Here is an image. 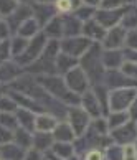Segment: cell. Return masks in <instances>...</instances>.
I'll use <instances>...</instances> for the list:
<instances>
[{
    "label": "cell",
    "mask_w": 137,
    "mask_h": 160,
    "mask_svg": "<svg viewBox=\"0 0 137 160\" xmlns=\"http://www.w3.org/2000/svg\"><path fill=\"white\" fill-rule=\"evenodd\" d=\"M35 79L38 81V84L41 88H45L53 98L58 99L59 102H63L64 106L69 108V106H78L79 104L81 96L73 92L66 86L63 76H59V74H40V76H35Z\"/></svg>",
    "instance_id": "cell-1"
},
{
    "label": "cell",
    "mask_w": 137,
    "mask_h": 160,
    "mask_svg": "<svg viewBox=\"0 0 137 160\" xmlns=\"http://www.w3.org/2000/svg\"><path fill=\"white\" fill-rule=\"evenodd\" d=\"M103 50L104 48L101 43H93L89 50L79 58V66L84 69L93 86L104 82L106 68L103 64Z\"/></svg>",
    "instance_id": "cell-2"
},
{
    "label": "cell",
    "mask_w": 137,
    "mask_h": 160,
    "mask_svg": "<svg viewBox=\"0 0 137 160\" xmlns=\"http://www.w3.org/2000/svg\"><path fill=\"white\" fill-rule=\"evenodd\" d=\"M48 37L43 33V32H40L38 35H35L33 38H30V41H28V46H27V50H25V53H23L22 56H18V58H15V61L20 64V66L25 69L27 66H30L35 60H38L40 58V55L43 53V50H45V46H46V43H48Z\"/></svg>",
    "instance_id": "cell-3"
},
{
    "label": "cell",
    "mask_w": 137,
    "mask_h": 160,
    "mask_svg": "<svg viewBox=\"0 0 137 160\" xmlns=\"http://www.w3.org/2000/svg\"><path fill=\"white\" fill-rule=\"evenodd\" d=\"M137 96V88H119L109 91V111H129Z\"/></svg>",
    "instance_id": "cell-4"
},
{
    "label": "cell",
    "mask_w": 137,
    "mask_h": 160,
    "mask_svg": "<svg viewBox=\"0 0 137 160\" xmlns=\"http://www.w3.org/2000/svg\"><path fill=\"white\" fill-rule=\"evenodd\" d=\"M69 126L73 127L76 137H81L83 134L86 132V130L89 129V126H91V117H89V114L81 108V106H69L68 111H66V117H64Z\"/></svg>",
    "instance_id": "cell-5"
},
{
    "label": "cell",
    "mask_w": 137,
    "mask_h": 160,
    "mask_svg": "<svg viewBox=\"0 0 137 160\" xmlns=\"http://www.w3.org/2000/svg\"><path fill=\"white\" fill-rule=\"evenodd\" d=\"M63 78H64V82H66V86L69 89L76 94H79V96L91 88V81H89L88 74L84 73V69H83L79 64L74 66L71 71H68Z\"/></svg>",
    "instance_id": "cell-6"
},
{
    "label": "cell",
    "mask_w": 137,
    "mask_h": 160,
    "mask_svg": "<svg viewBox=\"0 0 137 160\" xmlns=\"http://www.w3.org/2000/svg\"><path fill=\"white\" fill-rule=\"evenodd\" d=\"M93 45V41L86 38L84 35H78V37H69V38H63L61 40V51L68 53V55L79 58L84 55V53L89 50V46Z\"/></svg>",
    "instance_id": "cell-7"
},
{
    "label": "cell",
    "mask_w": 137,
    "mask_h": 160,
    "mask_svg": "<svg viewBox=\"0 0 137 160\" xmlns=\"http://www.w3.org/2000/svg\"><path fill=\"white\" fill-rule=\"evenodd\" d=\"M126 40H127V28L117 25L106 32V37L101 41V45H103L104 50H122L126 48Z\"/></svg>",
    "instance_id": "cell-8"
},
{
    "label": "cell",
    "mask_w": 137,
    "mask_h": 160,
    "mask_svg": "<svg viewBox=\"0 0 137 160\" xmlns=\"http://www.w3.org/2000/svg\"><path fill=\"white\" fill-rule=\"evenodd\" d=\"M111 139L117 145H126V144H134L135 134H137V122L129 121L127 124H124L122 127H117L114 130H111Z\"/></svg>",
    "instance_id": "cell-9"
},
{
    "label": "cell",
    "mask_w": 137,
    "mask_h": 160,
    "mask_svg": "<svg viewBox=\"0 0 137 160\" xmlns=\"http://www.w3.org/2000/svg\"><path fill=\"white\" fill-rule=\"evenodd\" d=\"M126 7H127V5H126ZM126 7H124V8H116V10L98 8V10H96V15H94V18H96L101 25L106 28V30H109V28H112V27L121 25Z\"/></svg>",
    "instance_id": "cell-10"
},
{
    "label": "cell",
    "mask_w": 137,
    "mask_h": 160,
    "mask_svg": "<svg viewBox=\"0 0 137 160\" xmlns=\"http://www.w3.org/2000/svg\"><path fill=\"white\" fill-rule=\"evenodd\" d=\"M79 106L84 109L91 119H98V117H104L103 114V109H101V104L96 98V92L93 91V88H89L88 91H84L81 94V99H79Z\"/></svg>",
    "instance_id": "cell-11"
},
{
    "label": "cell",
    "mask_w": 137,
    "mask_h": 160,
    "mask_svg": "<svg viewBox=\"0 0 137 160\" xmlns=\"http://www.w3.org/2000/svg\"><path fill=\"white\" fill-rule=\"evenodd\" d=\"M32 17H33L32 3H20L18 8H17L10 17L5 18V20H7V23H8V27H10V30H12V35H15L22 23L27 22L28 18H32Z\"/></svg>",
    "instance_id": "cell-12"
},
{
    "label": "cell",
    "mask_w": 137,
    "mask_h": 160,
    "mask_svg": "<svg viewBox=\"0 0 137 160\" xmlns=\"http://www.w3.org/2000/svg\"><path fill=\"white\" fill-rule=\"evenodd\" d=\"M23 73H25V69H23L15 60L5 61V63L0 64V82H2V84L15 82Z\"/></svg>",
    "instance_id": "cell-13"
},
{
    "label": "cell",
    "mask_w": 137,
    "mask_h": 160,
    "mask_svg": "<svg viewBox=\"0 0 137 160\" xmlns=\"http://www.w3.org/2000/svg\"><path fill=\"white\" fill-rule=\"evenodd\" d=\"M32 10H33V18L40 23V27L43 28L53 17L58 15L55 8V3H37L32 2Z\"/></svg>",
    "instance_id": "cell-14"
},
{
    "label": "cell",
    "mask_w": 137,
    "mask_h": 160,
    "mask_svg": "<svg viewBox=\"0 0 137 160\" xmlns=\"http://www.w3.org/2000/svg\"><path fill=\"white\" fill-rule=\"evenodd\" d=\"M59 17H61V22H63V38L83 35V22L74 13H66V15H59Z\"/></svg>",
    "instance_id": "cell-15"
},
{
    "label": "cell",
    "mask_w": 137,
    "mask_h": 160,
    "mask_svg": "<svg viewBox=\"0 0 137 160\" xmlns=\"http://www.w3.org/2000/svg\"><path fill=\"white\" fill-rule=\"evenodd\" d=\"M106 32L108 30H106L96 18H91V20L83 23V35L91 40L93 43H101L106 37Z\"/></svg>",
    "instance_id": "cell-16"
},
{
    "label": "cell",
    "mask_w": 137,
    "mask_h": 160,
    "mask_svg": "<svg viewBox=\"0 0 137 160\" xmlns=\"http://www.w3.org/2000/svg\"><path fill=\"white\" fill-rule=\"evenodd\" d=\"M124 61H126L124 48L122 50H103V64L106 69H119Z\"/></svg>",
    "instance_id": "cell-17"
},
{
    "label": "cell",
    "mask_w": 137,
    "mask_h": 160,
    "mask_svg": "<svg viewBox=\"0 0 137 160\" xmlns=\"http://www.w3.org/2000/svg\"><path fill=\"white\" fill-rule=\"evenodd\" d=\"M58 124V117L50 112H41L35 117V132H53Z\"/></svg>",
    "instance_id": "cell-18"
},
{
    "label": "cell",
    "mask_w": 137,
    "mask_h": 160,
    "mask_svg": "<svg viewBox=\"0 0 137 160\" xmlns=\"http://www.w3.org/2000/svg\"><path fill=\"white\" fill-rule=\"evenodd\" d=\"M79 64V60L74 56L68 55V53H63L59 51V55L56 56V61H55V66H56V74L59 76H64L68 73V71H71L74 66H78Z\"/></svg>",
    "instance_id": "cell-19"
},
{
    "label": "cell",
    "mask_w": 137,
    "mask_h": 160,
    "mask_svg": "<svg viewBox=\"0 0 137 160\" xmlns=\"http://www.w3.org/2000/svg\"><path fill=\"white\" fill-rule=\"evenodd\" d=\"M51 134H53L55 142H74L76 140V134H74V130L69 126L68 121L58 122L55 130H53Z\"/></svg>",
    "instance_id": "cell-20"
},
{
    "label": "cell",
    "mask_w": 137,
    "mask_h": 160,
    "mask_svg": "<svg viewBox=\"0 0 137 160\" xmlns=\"http://www.w3.org/2000/svg\"><path fill=\"white\" fill-rule=\"evenodd\" d=\"M25 152L27 150H23L15 142H8V144L0 145V158L2 160H23Z\"/></svg>",
    "instance_id": "cell-21"
},
{
    "label": "cell",
    "mask_w": 137,
    "mask_h": 160,
    "mask_svg": "<svg viewBox=\"0 0 137 160\" xmlns=\"http://www.w3.org/2000/svg\"><path fill=\"white\" fill-rule=\"evenodd\" d=\"M41 32H43L50 40H61L63 38V22H61V17H59V15L53 17V18L46 23L43 28H41Z\"/></svg>",
    "instance_id": "cell-22"
},
{
    "label": "cell",
    "mask_w": 137,
    "mask_h": 160,
    "mask_svg": "<svg viewBox=\"0 0 137 160\" xmlns=\"http://www.w3.org/2000/svg\"><path fill=\"white\" fill-rule=\"evenodd\" d=\"M15 116H17V119H18L20 127L35 132V117H37V112L30 111L27 108H18L17 112H15Z\"/></svg>",
    "instance_id": "cell-23"
},
{
    "label": "cell",
    "mask_w": 137,
    "mask_h": 160,
    "mask_svg": "<svg viewBox=\"0 0 137 160\" xmlns=\"http://www.w3.org/2000/svg\"><path fill=\"white\" fill-rule=\"evenodd\" d=\"M55 144L51 132H33V149L40 152H48Z\"/></svg>",
    "instance_id": "cell-24"
},
{
    "label": "cell",
    "mask_w": 137,
    "mask_h": 160,
    "mask_svg": "<svg viewBox=\"0 0 137 160\" xmlns=\"http://www.w3.org/2000/svg\"><path fill=\"white\" fill-rule=\"evenodd\" d=\"M106 121H108V127L111 132V130L122 127L124 124H127L130 121V116L127 111H111L108 114V117H106Z\"/></svg>",
    "instance_id": "cell-25"
},
{
    "label": "cell",
    "mask_w": 137,
    "mask_h": 160,
    "mask_svg": "<svg viewBox=\"0 0 137 160\" xmlns=\"http://www.w3.org/2000/svg\"><path fill=\"white\" fill-rule=\"evenodd\" d=\"M13 142L17 145H20L23 150L32 149L33 147V132L23 129V127H18L17 130H13Z\"/></svg>",
    "instance_id": "cell-26"
},
{
    "label": "cell",
    "mask_w": 137,
    "mask_h": 160,
    "mask_svg": "<svg viewBox=\"0 0 137 160\" xmlns=\"http://www.w3.org/2000/svg\"><path fill=\"white\" fill-rule=\"evenodd\" d=\"M41 32V27H40V23L37 22L32 17V18H28L27 22H23L22 25H20V28L17 30V33L15 35H20V37H23V38H33L35 35H38Z\"/></svg>",
    "instance_id": "cell-27"
},
{
    "label": "cell",
    "mask_w": 137,
    "mask_h": 160,
    "mask_svg": "<svg viewBox=\"0 0 137 160\" xmlns=\"http://www.w3.org/2000/svg\"><path fill=\"white\" fill-rule=\"evenodd\" d=\"M121 25L127 30H134L137 28V3H127L126 10H124V17Z\"/></svg>",
    "instance_id": "cell-28"
},
{
    "label": "cell",
    "mask_w": 137,
    "mask_h": 160,
    "mask_svg": "<svg viewBox=\"0 0 137 160\" xmlns=\"http://www.w3.org/2000/svg\"><path fill=\"white\" fill-rule=\"evenodd\" d=\"M55 155H58L59 158L68 160L69 157L74 155V144L73 142H55L50 149Z\"/></svg>",
    "instance_id": "cell-29"
},
{
    "label": "cell",
    "mask_w": 137,
    "mask_h": 160,
    "mask_svg": "<svg viewBox=\"0 0 137 160\" xmlns=\"http://www.w3.org/2000/svg\"><path fill=\"white\" fill-rule=\"evenodd\" d=\"M28 38H23L20 35H13V37L10 38V51H12V58H18L22 56L23 53H25L27 46H28Z\"/></svg>",
    "instance_id": "cell-30"
},
{
    "label": "cell",
    "mask_w": 137,
    "mask_h": 160,
    "mask_svg": "<svg viewBox=\"0 0 137 160\" xmlns=\"http://www.w3.org/2000/svg\"><path fill=\"white\" fill-rule=\"evenodd\" d=\"M79 5H81V0H55V8L58 15L73 13Z\"/></svg>",
    "instance_id": "cell-31"
},
{
    "label": "cell",
    "mask_w": 137,
    "mask_h": 160,
    "mask_svg": "<svg viewBox=\"0 0 137 160\" xmlns=\"http://www.w3.org/2000/svg\"><path fill=\"white\" fill-rule=\"evenodd\" d=\"M0 126L10 130H17L18 126V119H17L15 112H0Z\"/></svg>",
    "instance_id": "cell-32"
},
{
    "label": "cell",
    "mask_w": 137,
    "mask_h": 160,
    "mask_svg": "<svg viewBox=\"0 0 137 160\" xmlns=\"http://www.w3.org/2000/svg\"><path fill=\"white\" fill-rule=\"evenodd\" d=\"M17 109H18V104L8 92L0 96V112H17Z\"/></svg>",
    "instance_id": "cell-33"
},
{
    "label": "cell",
    "mask_w": 137,
    "mask_h": 160,
    "mask_svg": "<svg viewBox=\"0 0 137 160\" xmlns=\"http://www.w3.org/2000/svg\"><path fill=\"white\" fill-rule=\"evenodd\" d=\"M96 10L98 8H94V7H89V5H84V3H81L78 8H76L73 13L78 17V18L84 23V22H88V20H91V18H94V15H96Z\"/></svg>",
    "instance_id": "cell-34"
},
{
    "label": "cell",
    "mask_w": 137,
    "mask_h": 160,
    "mask_svg": "<svg viewBox=\"0 0 137 160\" xmlns=\"http://www.w3.org/2000/svg\"><path fill=\"white\" fill-rule=\"evenodd\" d=\"M20 0H0V17L2 18H7L13 12L18 8Z\"/></svg>",
    "instance_id": "cell-35"
},
{
    "label": "cell",
    "mask_w": 137,
    "mask_h": 160,
    "mask_svg": "<svg viewBox=\"0 0 137 160\" xmlns=\"http://www.w3.org/2000/svg\"><path fill=\"white\" fill-rule=\"evenodd\" d=\"M104 158L106 160H122V145H117L112 142L111 145L106 147Z\"/></svg>",
    "instance_id": "cell-36"
},
{
    "label": "cell",
    "mask_w": 137,
    "mask_h": 160,
    "mask_svg": "<svg viewBox=\"0 0 137 160\" xmlns=\"http://www.w3.org/2000/svg\"><path fill=\"white\" fill-rule=\"evenodd\" d=\"M119 69H121L122 73L127 76V78L137 81V63H134V61H127V60H126Z\"/></svg>",
    "instance_id": "cell-37"
},
{
    "label": "cell",
    "mask_w": 137,
    "mask_h": 160,
    "mask_svg": "<svg viewBox=\"0 0 137 160\" xmlns=\"http://www.w3.org/2000/svg\"><path fill=\"white\" fill-rule=\"evenodd\" d=\"M13 60L12 58V51H10V38L8 40H0V64L5 61Z\"/></svg>",
    "instance_id": "cell-38"
},
{
    "label": "cell",
    "mask_w": 137,
    "mask_h": 160,
    "mask_svg": "<svg viewBox=\"0 0 137 160\" xmlns=\"http://www.w3.org/2000/svg\"><path fill=\"white\" fill-rule=\"evenodd\" d=\"M129 2L127 0H101L99 8H106V10H116V8H124Z\"/></svg>",
    "instance_id": "cell-39"
},
{
    "label": "cell",
    "mask_w": 137,
    "mask_h": 160,
    "mask_svg": "<svg viewBox=\"0 0 137 160\" xmlns=\"http://www.w3.org/2000/svg\"><path fill=\"white\" fill-rule=\"evenodd\" d=\"M122 160H137V147H135V144L122 145Z\"/></svg>",
    "instance_id": "cell-40"
},
{
    "label": "cell",
    "mask_w": 137,
    "mask_h": 160,
    "mask_svg": "<svg viewBox=\"0 0 137 160\" xmlns=\"http://www.w3.org/2000/svg\"><path fill=\"white\" fill-rule=\"evenodd\" d=\"M12 37H13V35H12V30H10L7 20L0 18V40H8Z\"/></svg>",
    "instance_id": "cell-41"
},
{
    "label": "cell",
    "mask_w": 137,
    "mask_h": 160,
    "mask_svg": "<svg viewBox=\"0 0 137 160\" xmlns=\"http://www.w3.org/2000/svg\"><path fill=\"white\" fill-rule=\"evenodd\" d=\"M8 142H13V130L0 126V145L8 144Z\"/></svg>",
    "instance_id": "cell-42"
},
{
    "label": "cell",
    "mask_w": 137,
    "mask_h": 160,
    "mask_svg": "<svg viewBox=\"0 0 137 160\" xmlns=\"http://www.w3.org/2000/svg\"><path fill=\"white\" fill-rule=\"evenodd\" d=\"M126 48H132V50H137V28H134V30H127Z\"/></svg>",
    "instance_id": "cell-43"
},
{
    "label": "cell",
    "mask_w": 137,
    "mask_h": 160,
    "mask_svg": "<svg viewBox=\"0 0 137 160\" xmlns=\"http://www.w3.org/2000/svg\"><path fill=\"white\" fill-rule=\"evenodd\" d=\"M83 160H106V158H104V152L101 149H91L86 152Z\"/></svg>",
    "instance_id": "cell-44"
},
{
    "label": "cell",
    "mask_w": 137,
    "mask_h": 160,
    "mask_svg": "<svg viewBox=\"0 0 137 160\" xmlns=\"http://www.w3.org/2000/svg\"><path fill=\"white\" fill-rule=\"evenodd\" d=\"M23 160H45V155H43V152H40L37 149H28L25 152V157H23Z\"/></svg>",
    "instance_id": "cell-45"
},
{
    "label": "cell",
    "mask_w": 137,
    "mask_h": 160,
    "mask_svg": "<svg viewBox=\"0 0 137 160\" xmlns=\"http://www.w3.org/2000/svg\"><path fill=\"white\" fill-rule=\"evenodd\" d=\"M129 116H130V121H134V122H137V96H135V99H134V102L130 104V108H129Z\"/></svg>",
    "instance_id": "cell-46"
},
{
    "label": "cell",
    "mask_w": 137,
    "mask_h": 160,
    "mask_svg": "<svg viewBox=\"0 0 137 160\" xmlns=\"http://www.w3.org/2000/svg\"><path fill=\"white\" fill-rule=\"evenodd\" d=\"M81 3L89 5V7H94V8H99V5H101V0H81Z\"/></svg>",
    "instance_id": "cell-47"
},
{
    "label": "cell",
    "mask_w": 137,
    "mask_h": 160,
    "mask_svg": "<svg viewBox=\"0 0 137 160\" xmlns=\"http://www.w3.org/2000/svg\"><path fill=\"white\" fill-rule=\"evenodd\" d=\"M32 2H37V3H55V0H32Z\"/></svg>",
    "instance_id": "cell-48"
},
{
    "label": "cell",
    "mask_w": 137,
    "mask_h": 160,
    "mask_svg": "<svg viewBox=\"0 0 137 160\" xmlns=\"http://www.w3.org/2000/svg\"><path fill=\"white\" fill-rule=\"evenodd\" d=\"M7 92V88H5V84H2V82H0V96H2V94H5Z\"/></svg>",
    "instance_id": "cell-49"
},
{
    "label": "cell",
    "mask_w": 137,
    "mask_h": 160,
    "mask_svg": "<svg viewBox=\"0 0 137 160\" xmlns=\"http://www.w3.org/2000/svg\"><path fill=\"white\" fill-rule=\"evenodd\" d=\"M68 160H81V158H79V157H78V155H73V157H69V158H68Z\"/></svg>",
    "instance_id": "cell-50"
},
{
    "label": "cell",
    "mask_w": 137,
    "mask_h": 160,
    "mask_svg": "<svg viewBox=\"0 0 137 160\" xmlns=\"http://www.w3.org/2000/svg\"><path fill=\"white\" fill-rule=\"evenodd\" d=\"M20 3H32V0H20Z\"/></svg>",
    "instance_id": "cell-51"
},
{
    "label": "cell",
    "mask_w": 137,
    "mask_h": 160,
    "mask_svg": "<svg viewBox=\"0 0 137 160\" xmlns=\"http://www.w3.org/2000/svg\"><path fill=\"white\" fill-rule=\"evenodd\" d=\"M134 144H135V147H137V134H135V140H134Z\"/></svg>",
    "instance_id": "cell-52"
},
{
    "label": "cell",
    "mask_w": 137,
    "mask_h": 160,
    "mask_svg": "<svg viewBox=\"0 0 137 160\" xmlns=\"http://www.w3.org/2000/svg\"><path fill=\"white\" fill-rule=\"evenodd\" d=\"M0 18H2V17H0Z\"/></svg>",
    "instance_id": "cell-53"
},
{
    "label": "cell",
    "mask_w": 137,
    "mask_h": 160,
    "mask_svg": "<svg viewBox=\"0 0 137 160\" xmlns=\"http://www.w3.org/2000/svg\"><path fill=\"white\" fill-rule=\"evenodd\" d=\"M0 160H2V158H0Z\"/></svg>",
    "instance_id": "cell-54"
}]
</instances>
